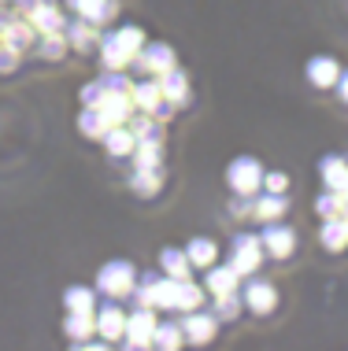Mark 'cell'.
Listing matches in <instances>:
<instances>
[{
	"mask_svg": "<svg viewBox=\"0 0 348 351\" xmlns=\"http://www.w3.org/2000/svg\"><path fill=\"white\" fill-rule=\"evenodd\" d=\"M130 185H134V193H137V196L152 200V196L159 193V185H163V167H152V170H134Z\"/></svg>",
	"mask_w": 348,
	"mask_h": 351,
	"instance_id": "27",
	"label": "cell"
},
{
	"mask_svg": "<svg viewBox=\"0 0 348 351\" xmlns=\"http://www.w3.org/2000/svg\"><path fill=\"white\" fill-rule=\"evenodd\" d=\"M215 329H219V318L211 315V311H185V318H182V333H185V340L189 344H211L215 340Z\"/></svg>",
	"mask_w": 348,
	"mask_h": 351,
	"instance_id": "8",
	"label": "cell"
},
{
	"mask_svg": "<svg viewBox=\"0 0 348 351\" xmlns=\"http://www.w3.org/2000/svg\"><path fill=\"white\" fill-rule=\"evenodd\" d=\"M185 255H189V263L196 270H208V267H215V259H219V248H215L211 237H193Z\"/></svg>",
	"mask_w": 348,
	"mask_h": 351,
	"instance_id": "25",
	"label": "cell"
},
{
	"mask_svg": "<svg viewBox=\"0 0 348 351\" xmlns=\"http://www.w3.org/2000/svg\"><path fill=\"white\" fill-rule=\"evenodd\" d=\"M259 241H263V252H267L270 259H289V255L297 252V233L289 230V226H281V222L263 226Z\"/></svg>",
	"mask_w": 348,
	"mask_h": 351,
	"instance_id": "7",
	"label": "cell"
},
{
	"mask_svg": "<svg viewBox=\"0 0 348 351\" xmlns=\"http://www.w3.org/2000/svg\"><path fill=\"white\" fill-rule=\"evenodd\" d=\"M315 211L323 215V218L345 215V196L337 193V189H326V193H318V196H315Z\"/></svg>",
	"mask_w": 348,
	"mask_h": 351,
	"instance_id": "33",
	"label": "cell"
},
{
	"mask_svg": "<svg viewBox=\"0 0 348 351\" xmlns=\"http://www.w3.org/2000/svg\"><path fill=\"white\" fill-rule=\"evenodd\" d=\"M63 34H67V45L74 52H89L93 45H97V23H89V19H82V15H74L67 26H63Z\"/></svg>",
	"mask_w": 348,
	"mask_h": 351,
	"instance_id": "14",
	"label": "cell"
},
{
	"mask_svg": "<svg viewBox=\"0 0 348 351\" xmlns=\"http://www.w3.org/2000/svg\"><path fill=\"white\" fill-rule=\"evenodd\" d=\"M185 344V333H182V322H156V333H152V348H182Z\"/></svg>",
	"mask_w": 348,
	"mask_h": 351,
	"instance_id": "28",
	"label": "cell"
},
{
	"mask_svg": "<svg viewBox=\"0 0 348 351\" xmlns=\"http://www.w3.org/2000/svg\"><path fill=\"white\" fill-rule=\"evenodd\" d=\"M100 82H104V89L134 93V82H130V78H126V74H122V71H108V74H104V78H100Z\"/></svg>",
	"mask_w": 348,
	"mask_h": 351,
	"instance_id": "36",
	"label": "cell"
},
{
	"mask_svg": "<svg viewBox=\"0 0 348 351\" xmlns=\"http://www.w3.org/2000/svg\"><path fill=\"white\" fill-rule=\"evenodd\" d=\"M134 63H137V71H145V74H152V78H159L163 71L174 67V49H171V45H163V41H145Z\"/></svg>",
	"mask_w": 348,
	"mask_h": 351,
	"instance_id": "6",
	"label": "cell"
},
{
	"mask_svg": "<svg viewBox=\"0 0 348 351\" xmlns=\"http://www.w3.org/2000/svg\"><path fill=\"white\" fill-rule=\"evenodd\" d=\"M241 307H244V300L237 296V292H227V296H215L211 315L219 318V322H233V318L241 315Z\"/></svg>",
	"mask_w": 348,
	"mask_h": 351,
	"instance_id": "32",
	"label": "cell"
},
{
	"mask_svg": "<svg viewBox=\"0 0 348 351\" xmlns=\"http://www.w3.org/2000/svg\"><path fill=\"white\" fill-rule=\"evenodd\" d=\"M159 267H163L167 278L185 281V278H189V270H193V263H189V255H185V252H178V248H163V252H159Z\"/></svg>",
	"mask_w": 348,
	"mask_h": 351,
	"instance_id": "26",
	"label": "cell"
},
{
	"mask_svg": "<svg viewBox=\"0 0 348 351\" xmlns=\"http://www.w3.org/2000/svg\"><path fill=\"white\" fill-rule=\"evenodd\" d=\"M241 300H244V307H248L252 315H270V311L278 307V289L270 281H263V278H252L248 285H244Z\"/></svg>",
	"mask_w": 348,
	"mask_h": 351,
	"instance_id": "9",
	"label": "cell"
},
{
	"mask_svg": "<svg viewBox=\"0 0 348 351\" xmlns=\"http://www.w3.org/2000/svg\"><path fill=\"white\" fill-rule=\"evenodd\" d=\"M159 89H163V97L171 100L174 108H185V104H189V78H185V71H178V67L163 71L159 74Z\"/></svg>",
	"mask_w": 348,
	"mask_h": 351,
	"instance_id": "17",
	"label": "cell"
},
{
	"mask_svg": "<svg viewBox=\"0 0 348 351\" xmlns=\"http://www.w3.org/2000/svg\"><path fill=\"white\" fill-rule=\"evenodd\" d=\"M156 333V307H134L126 315V333H122V344L126 348H148Z\"/></svg>",
	"mask_w": 348,
	"mask_h": 351,
	"instance_id": "5",
	"label": "cell"
},
{
	"mask_svg": "<svg viewBox=\"0 0 348 351\" xmlns=\"http://www.w3.org/2000/svg\"><path fill=\"white\" fill-rule=\"evenodd\" d=\"M0 41L12 45L15 52H23V49H30V45L37 41V30H34V23L26 15H19V19H12V23L0 30Z\"/></svg>",
	"mask_w": 348,
	"mask_h": 351,
	"instance_id": "16",
	"label": "cell"
},
{
	"mask_svg": "<svg viewBox=\"0 0 348 351\" xmlns=\"http://www.w3.org/2000/svg\"><path fill=\"white\" fill-rule=\"evenodd\" d=\"M318 241H323L326 252H341L348 244V215L323 218V226H318Z\"/></svg>",
	"mask_w": 348,
	"mask_h": 351,
	"instance_id": "18",
	"label": "cell"
},
{
	"mask_svg": "<svg viewBox=\"0 0 348 351\" xmlns=\"http://www.w3.org/2000/svg\"><path fill=\"white\" fill-rule=\"evenodd\" d=\"M15 63H19V52L12 49V45L0 41V74H12V71H15Z\"/></svg>",
	"mask_w": 348,
	"mask_h": 351,
	"instance_id": "39",
	"label": "cell"
},
{
	"mask_svg": "<svg viewBox=\"0 0 348 351\" xmlns=\"http://www.w3.org/2000/svg\"><path fill=\"white\" fill-rule=\"evenodd\" d=\"M152 167H163L159 163V145H137L134 148V170H152Z\"/></svg>",
	"mask_w": 348,
	"mask_h": 351,
	"instance_id": "35",
	"label": "cell"
},
{
	"mask_svg": "<svg viewBox=\"0 0 348 351\" xmlns=\"http://www.w3.org/2000/svg\"><path fill=\"white\" fill-rule=\"evenodd\" d=\"M71 45H67V34H41V56L45 60H60L63 52H67Z\"/></svg>",
	"mask_w": 348,
	"mask_h": 351,
	"instance_id": "34",
	"label": "cell"
},
{
	"mask_svg": "<svg viewBox=\"0 0 348 351\" xmlns=\"http://www.w3.org/2000/svg\"><path fill=\"white\" fill-rule=\"evenodd\" d=\"M108 126H111V122L100 115V108H86V111L78 115V130H82L86 137H97V141H100V137L108 134Z\"/></svg>",
	"mask_w": 348,
	"mask_h": 351,
	"instance_id": "31",
	"label": "cell"
},
{
	"mask_svg": "<svg viewBox=\"0 0 348 351\" xmlns=\"http://www.w3.org/2000/svg\"><path fill=\"white\" fill-rule=\"evenodd\" d=\"M263 189H267V193H286L289 178L281 174V170H270V174H263Z\"/></svg>",
	"mask_w": 348,
	"mask_h": 351,
	"instance_id": "38",
	"label": "cell"
},
{
	"mask_svg": "<svg viewBox=\"0 0 348 351\" xmlns=\"http://www.w3.org/2000/svg\"><path fill=\"white\" fill-rule=\"evenodd\" d=\"M67 4L74 8V15L89 19L97 26H108L119 15V0H67Z\"/></svg>",
	"mask_w": 348,
	"mask_h": 351,
	"instance_id": "13",
	"label": "cell"
},
{
	"mask_svg": "<svg viewBox=\"0 0 348 351\" xmlns=\"http://www.w3.org/2000/svg\"><path fill=\"white\" fill-rule=\"evenodd\" d=\"M227 185L233 196H241V200H248V196H256L263 189V167L256 156H237L233 163L227 167Z\"/></svg>",
	"mask_w": 348,
	"mask_h": 351,
	"instance_id": "3",
	"label": "cell"
},
{
	"mask_svg": "<svg viewBox=\"0 0 348 351\" xmlns=\"http://www.w3.org/2000/svg\"><path fill=\"white\" fill-rule=\"evenodd\" d=\"M318 174H323V185L326 189H341L348 185V159L345 156H326L323 163H318Z\"/></svg>",
	"mask_w": 348,
	"mask_h": 351,
	"instance_id": "23",
	"label": "cell"
},
{
	"mask_svg": "<svg viewBox=\"0 0 348 351\" xmlns=\"http://www.w3.org/2000/svg\"><path fill=\"white\" fill-rule=\"evenodd\" d=\"M97 333H100V340H108V344L122 340V333H126V311H122L119 303L97 307Z\"/></svg>",
	"mask_w": 348,
	"mask_h": 351,
	"instance_id": "11",
	"label": "cell"
},
{
	"mask_svg": "<svg viewBox=\"0 0 348 351\" xmlns=\"http://www.w3.org/2000/svg\"><path fill=\"white\" fill-rule=\"evenodd\" d=\"M200 307H204V289H200V285L189 281V278H185V281H178V300H174V311H182V315H185V311H200Z\"/></svg>",
	"mask_w": 348,
	"mask_h": 351,
	"instance_id": "29",
	"label": "cell"
},
{
	"mask_svg": "<svg viewBox=\"0 0 348 351\" xmlns=\"http://www.w3.org/2000/svg\"><path fill=\"white\" fill-rule=\"evenodd\" d=\"M141 45H145V30H137V26H119V30L100 37V60H104L108 71H126L130 63L137 60Z\"/></svg>",
	"mask_w": 348,
	"mask_h": 351,
	"instance_id": "1",
	"label": "cell"
},
{
	"mask_svg": "<svg viewBox=\"0 0 348 351\" xmlns=\"http://www.w3.org/2000/svg\"><path fill=\"white\" fill-rule=\"evenodd\" d=\"M263 241L259 237H248V233H241V237H233V244H230V267L241 274V278H248V274H256L259 270V263H263Z\"/></svg>",
	"mask_w": 348,
	"mask_h": 351,
	"instance_id": "4",
	"label": "cell"
},
{
	"mask_svg": "<svg viewBox=\"0 0 348 351\" xmlns=\"http://www.w3.org/2000/svg\"><path fill=\"white\" fill-rule=\"evenodd\" d=\"M26 19L34 23L37 34H60L63 26H67V23H63V12L52 4V0H34L30 12H26Z\"/></svg>",
	"mask_w": 348,
	"mask_h": 351,
	"instance_id": "12",
	"label": "cell"
},
{
	"mask_svg": "<svg viewBox=\"0 0 348 351\" xmlns=\"http://www.w3.org/2000/svg\"><path fill=\"white\" fill-rule=\"evenodd\" d=\"M281 215H286V193H267V189H263V196H256V204H252V218H259V222H278Z\"/></svg>",
	"mask_w": 348,
	"mask_h": 351,
	"instance_id": "22",
	"label": "cell"
},
{
	"mask_svg": "<svg viewBox=\"0 0 348 351\" xmlns=\"http://www.w3.org/2000/svg\"><path fill=\"white\" fill-rule=\"evenodd\" d=\"M63 307L67 311H97V292L89 285H71L63 292Z\"/></svg>",
	"mask_w": 348,
	"mask_h": 351,
	"instance_id": "30",
	"label": "cell"
},
{
	"mask_svg": "<svg viewBox=\"0 0 348 351\" xmlns=\"http://www.w3.org/2000/svg\"><path fill=\"white\" fill-rule=\"evenodd\" d=\"M100 115H104L111 126H122V122H130L134 119V111H137V104L130 93H119V89H104V97H100Z\"/></svg>",
	"mask_w": 348,
	"mask_h": 351,
	"instance_id": "10",
	"label": "cell"
},
{
	"mask_svg": "<svg viewBox=\"0 0 348 351\" xmlns=\"http://www.w3.org/2000/svg\"><path fill=\"white\" fill-rule=\"evenodd\" d=\"M100 97H104V82H89V85H82V104H86V108H97Z\"/></svg>",
	"mask_w": 348,
	"mask_h": 351,
	"instance_id": "37",
	"label": "cell"
},
{
	"mask_svg": "<svg viewBox=\"0 0 348 351\" xmlns=\"http://www.w3.org/2000/svg\"><path fill=\"white\" fill-rule=\"evenodd\" d=\"M337 97L341 104H348V71H341V78H337Z\"/></svg>",
	"mask_w": 348,
	"mask_h": 351,
	"instance_id": "40",
	"label": "cell"
},
{
	"mask_svg": "<svg viewBox=\"0 0 348 351\" xmlns=\"http://www.w3.org/2000/svg\"><path fill=\"white\" fill-rule=\"evenodd\" d=\"M130 97H134V104H137V111H148V115H152V111L159 108V104L167 100V97H163V89H159V78L137 82V85H134V93H130Z\"/></svg>",
	"mask_w": 348,
	"mask_h": 351,
	"instance_id": "24",
	"label": "cell"
},
{
	"mask_svg": "<svg viewBox=\"0 0 348 351\" xmlns=\"http://www.w3.org/2000/svg\"><path fill=\"white\" fill-rule=\"evenodd\" d=\"M63 333H67L74 344H78V340H89V333H97V311H67Z\"/></svg>",
	"mask_w": 348,
	"mask_h": 351,
	"instance_id": "20",
	"label": "cell"
},
{
	"mask_svg": "<svg viewBox=\"0 0 348 351\" xmlns=\"http://www.w3.org/2000/svg\"><path fill=\"white\" fill-rule=\"evenodd\" d=\"M134 285H137V267L130 259H111L97 274V289L104 292L108 300H126L130 292H134Z\"/></svg>",
	"mask_w": 348,
	"mask_h": 351,
	"instance_id": "2",
	"label": "cell"
},
{
	"mask_svg": "<svg viewBox=\"0 0 348 351\" xmlns=\"http://www.w3.org/2000/svg\"><path fill=\"white\" fill-rule=\"evenodd\" d=\"M104 141V148L111 152L115 159H126V156H134V148H137V137H134V130L122 122V126H108V134L100 137Z\"/></svg>",
	"mask_w": 348,
	"mask_h": 351,
	"instance_id": "19",
	"label": "cell"
},
{
	"mask_svg": "<svg viewBox=\"0 0 348 351\" xmlns=\"http://www.w3.org/2000/svg\"><path fill=\"white\" fill-rule=\"evenodd\" d=\"M337 78H341V67H337L334 56H312L308 60V82L315 89H330V85H337Z\"/></svg>",
	"mask_w": 348,
	"mask_h": 351,
	"instance_id": "15",
	"label": "cell"
},
{
	"mask_svg": "<svg viewBox=\"0 0 348 351\" xmlns=\"http://www.w3.org/2000/svg\"><path fill=\"white\" fill-rule=\"evenodd\" d=\"M237 281H241V274L233 267H208L204 289H208L211 296H227V292H237Z\"/></svg>",
	"mask_w": 348,
	"mask_h": 351,
	"instance_id": "21",
	"label": "cell"
},
{
	"mask_svg": "<svg viewBox=\"0 0 348 351\" xmlns=\"http://www.w3.org/2000/svg\"><path fill=\"white\" fill-rule=\"evenodd\" d=\"M0 4H4V0H0Z\"/></svg>",
	"mask_w": 348,
	"mask_h": 351,
	"instance_id": "42",
	"label": "cell"
},
{
	"mask_svg": "<svg viewBox=\"0 0 348 351\" xmlns=\"http://www.w3.org/2000/svg\"><path fill=\"white\" fill-rule=\"evenodd\" d=\"M341 196H345V215H348V185L341 189Z\"/></svg>",
	"mask_w": 348,
	"mask_h": 351,
	"instance_id": "41",
	"label": "cell"
}]
</instances>
